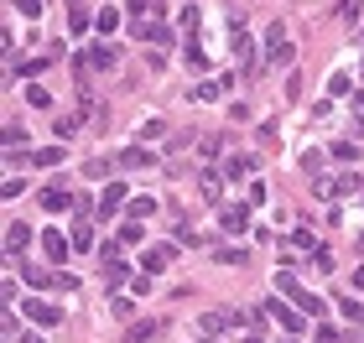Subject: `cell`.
Masks as SVG:
<instances>
[{
  "instance_id": "8992f818",
  "label": "cell",
  "mask_w": 364,
  "mask_h": 343,
  "mask_svg": "<svg viewBox=\"0 0 364 343\" xmlns=\"http://www.w3.org/2000/svg\"><path fill=\"white\" fill-rule=\"evenodd\" d=\"M172 261H177V245H151V250H146V261H141V265L156 276V271H167Z\"/></svg>"
},
{
  "instance_id": "5b68a950",
  "label": "cell",
  "mask_w": 364,
  "mask_h": 343,
  "mask_svg": "<svg viewBox=\"0 0 364 343\" xmlns=\"http://www.w3.org/2000/svg\"><path fill=\"white\" fill-rule=\"evenodd\" d=\"M317 192H323V198H354V192H359V177H333V182H317Z\"/></svg>"
},
{
  "instance_id": "6da1fadb",
  "label": "cell",
  "mask_w": 364,
  "mask_h": 343,
  "mask_svg": "<svg viewBox=\"0 0 364 343\" xmlns=\"http://www.w3.org/2000/svg\"><path fill=\"white\" fill-rule=\"evenodd\" d=\"M292 58H297V47H292V36H286V26L276 21L266 32V63L270 68H292Z\"/></svg>"
},
{
  "instance_id": "ab89813d",
  "label": "cell",
  "mask_w": 364,
  "mask_h": 343,
  "mask_svg": "<svg viewBox=\"0 0 364 343\" xmlns=\"http://www.w3.org/2000/svg\"><path fill=\"white\" fill-rule=\"evenodd\" d=\"M203 343H208V338H203Z\"/></svg>"
},
{
  "instance_id": "9c48e42d",
  "label": "cell",
  "mask_w": 364,
  "mask_h": 343,
  "mask_svg": "<svg viewBox=\"0 0 364 343\" xmlns=\"http://www.w3.org/2000/svg\"><path fill=\"white\" fill-rule=\"evenodd\" d=\"M26 245H32V224H21V219H16V224L6 229V250H11V255H21Z\"/></svg>"
},
{
  "instance_id": "ac0fdd59",
  "label": "cell",
  "mask_w": 364,
  "mask_h": 343,
  "mask_svg": "<svg viewBox=\"0 0 364 343\" xmlns=\"http://www.w3.org/2000/svg\"><path fill=\"white\" fill-rule=\"evenodd\" d=\"M42 208H52V213H58V208H73V198H68L63 188H47V192H42Z\"/></svg>"
},
{
  "instance_id": "e0dca14e",
  "label": "cell",
  "mask_w": 364,
  "mask_h": 343,
  "mask_svg": "<svg viewBox=\"0 0 364 343\" xmlns=\"http://www.w3.org/2000/svg\"><path fill=\"white\" fill-rule=\"evenodd\" d=\"M219 94H224V83H198V89H188L193 104H208V99H219Z\"/></svg>"
},
{
  "instance_id": "8d00e7d4",
  "label": "cell",
  "mask_w": 364,
  "mask_h": 343,
  "mask_svg": "<svg viewBox=\"0 0 364 343\" xmlns=\"http://www.w3.org/2000/svg\"><path fill=\"white\" fill-rule=\"evenodd\" d=\"M21 16H32V21H42V0H21Z\"/></svg>"
},
{
  "instance_id": "7c38bea8",
  "label": "cell",
  "mask_w": 364,
  "mask_h": 343,
  "mask_svg": "<svg viewBox=\"0 0 364 343\" xmlns=\"http://www.w3.org/2000/svg\"><path fill=\"white\" fill-rule=\"evenodd\" d=\"M68 239H73V250H94V224H89V219H73Z\"/></svg>"
},
{
  "instance_id": "d6986e66",
  "label": "cell",
  "mask_w": 364,
  "mask_h": 343,
  "mask_svg": "<svg viewBox=\"0 0 364 343\" xmlns=\"http://www.w3.org/2000/svg\"><path fill=\"white\" fill-rule=\"evenodd\" d=\"M151 213H156V198H130V219H136V224L151 219Z\"/></svg>"
},
{
  "instance_id": "83f0119b",
  "label": "cell",
  "mask_w": 364,
  "mask_h": 343,
  "mask_svg": "<svg viewBox=\"0 0 364 343\" xmlns=\"http://www.w3.org/2000/svg\"><path fill=\"white\" fill-rule=\"evenodd\" d=\"M162 135H167L162 120H146V125H141V141H162Z\"/></svg>"
},
{
  "instance_id": "8fae6325",
  "label": "cell",
  "mask_w": 364,
  "mask_h": 343,
  "mask_svg": "<svg viewBox=\"0 0 364 343\" xmlns=\"http://www.w3.org/2000/svg\"><path fill=\"white\" fill-rule=\"evenodd\" d=\"M78 63H83V68H115V47H105V42H99V47H89Z\"/></svg>"
},
{
  "instance_id": "cb8c5ba5",
  "label": "cell",
  "mask_w": 364,
  "mask_h": 343,
  "mask_svg": "<svg viewBox=\"0 0 364 343\" xmlns=\"http://www.w3.org/2000/svg\"><path fill=\"white\" fill-rule=\"evenodd\" d=\"M292 302H297V312H323V302H317V296H312V291H297V296H292Z\"/></svg>"
},
{
  "instance_id": "74e56055",
  "label": "cell",
  "mask_w": 364,
  "mask_h": 343,
  "mask_svg": "<svg viewBox=\"0 0 364 343\" xmlns=\"http://www.w3.org/2000/svg\"><path fill=\"white\" fill-rule=\"evenodd\" d=\"M21 343H42V338H36V333H26V338H21Z\"/></svg>"
},
{
  "instance_id": "ffe728a7",
  "label": "cell",
  "mask_w": 364,
  "mask_h": 343,
  "mask_svg": "<svg viewBox=\"0 0 364 343\" xmlns=\"http://www.w3.org/2000/svg\"><path fill=\"white\" fill-rule=\"evenodd\" d=\"M198 156H203V162H213V156H224V141H219V135H203V141H198Z\"/></svg>"
},
{
  "instance_id": "836d02e7",
  "label": "cell",
  "mask_w": 364,
  "mask_h": 343,
  "mask_svg": "<svg viewBox=\"0 0 364 343\" xmlns=\"http://www.w3.org/2000/svg\"><path fill=\"white\" fill-rule=\"evenodd\" d=\"M292 245H297V250H317V239L307 234V229H292Z\"/></svg>"
},
{
  "instance_id": "d6a6232c",
  "label": "cell",
  "mask_w": 364,
  "mask_h": 343,
  "mask_svg": "<svg viewBox=\"0 0 364 343\" xmlns=\"http://www.w3.org/2000/svg\"><path fill=\"white\" fill-rule=\"evenodd\" d=\"M276 286H281L286 296H297V291H302V286H297V276H292V271H281V276H276Z\"/></svg>"
},
{
  "instance_id": "d590c367",
  "label": "cell",
  "mask_w": 364,
  "mask_h": 343,
  "mask_svg": "<svg viewBox=\"0 0 364 343\" xmlns=\"http://www.w3.org/2000/svg\"><path fill=\"white\" fill-rule=\"evenodd\" d=\"M120 26V11H99V32H115Z\"/></svg>"
},
{
  "instance_id": "5bb4252c",
  "label": "cell",
  "mask_w": 364,
  "mask_h": 343,
  "mask_svg": "<svg viewBox=\"0 0 364 343\" xmlns=\"http://www.w3.org/2000/svg\"><path fill=\"white\" fill-rule=\"evenodd\" d=\"M151 338H162V322L156 318H146V322H136V328L125 333V343H151Z\"/></svg>"
},
{
  "instance_id": "7402d4cb",
  "label": "cell",
  "mask_w": 364,
  "mask_h": 343,
  "mask_svg": "<svg viewBox=\"0 0 364 343\" xmlns=\"http://www.w3.org/2000/svg\"><path fill=\"white\" fill-rule=\"evenodd\" d=\"M58 162H63L58 146H47V151H32V166H58Z\"/></svg>"
},
{
  "instance_id": "603a6c76",
  "label": "cell",
  "mask_w": 364,
  "mask_h": 343,
  "mask_svg": "<svg viewBox=\"0 0 364 343\" xmlns=\"http://www.w3.org/2000/svg\"><path fill=\"white\" fill-rule=\"evenodd\" d=\"M120 245H141V224H136V219L120 224Z\"/></svg>"
},
{
  "instance_id": "44dd1931",
  "label": "cell",
  "mask_w": 364,
  "mask_h": 343,
  "mask_svg": "<svg viewBox=\"0 0 364 343\" xmlns=\"http://www.w3.org/2000/svg\"><path fill=\"white\" fill-rule=\"evenodd\" d=\"M26 104H32V109H47V104H52V94L42 89V83H32V89H26Z\"/></svg>"
},
{
  "instance_id": "f546056e",
  "label": "cell",
  "mask_w": 364,
  "mask_h": 343,
  "mask_svg": "<svg viewBox=\"0 0 364 343\" xmlns=\"http://www.w3.org/2000/svg\"><path fill=\"white\" fill-rule=\"evenodd\" d=\"M177 26H182V32H193V26H198V5H182V16H177Z\"/></svg>"
},
{
  "instance_id": "277c9868",
  "label": "cell",
  "mask_w": 364,
  "mask_h": 343,
  "mask_svg": "<svg viewBox=\"0 0 364 343\" xmlns=\"http://www.w3.org/2000/svg\"><path fill=\"white\" fill-rule=\"evenodd\" d=\"M68 250H73L68 234H58V229H42V255H47V261H68Z\"/></svg>"
},
{
  "instance_id": "484cf974",
  "label": "cell",
  "mask_w": 364,
  "mask_h": 343,
  "mask_svg": "<svg viewBox=\"0 0 364 343\" xmlns=\"http://www.w3.org/2000/svg\"><path fill=\"white\" fill-rule=\"evenodd\" d=\"M115 162H105V156H94V162H83V177H105Z\"/></svg>"
},
{
  "instance_id": "ba28073f",
  "label": "cell",
  "mask_w": 364,
  "mask_h": 343,
  "mask_svg": "<svg viewBox=\"0 0 364 343\" xmlns=\"http://www.w3.org/2000/svg\"><path fill=\"white\" fill-rule=\"evenodd\" d=\"M120 203H125V182H109V188L99 192V219H109V213H115Z\"/></svg>"
},
{
  "instance_id": "9a60e30c",
  "label": "cell",
  "mask_w": 364,
  "mask_h": 343,
  "mask_svg": "<svg viewBox=\"0 0 364 343\" xmlns=\"http://www.w3.org/2000/svg\"><path fill=\"white\" fill-rule=\"evenodd\" d=\"M219 224L229 229V234H245V229H250V213H245V208H224V213H219Z\"/></svg>"
},
{
  "instance_id": "4fadbf2b",
  "label": "cell",
  "mask_w": 364,
  "mask_h": 343,
  "mask_svg": "<svg viewBox=\"0 0 364 343\" xmlns=\"http://www.w3.org/2000/svg\"><path fill=\"white\" fill-rule=\"evenodd\" d=\"M89 26H94V16H89V5H83V0H73V11H68V32H73V36H83V32H89Z\"/></svg>"
},
{
  "instance_id": "f1b7e54d",
  "label": "cell",
  "mask_w": 364,
  "mask_h": 343,
  "mask_svg": "<svg viewBox=\"0 0 364 343\" xmlns=\"http://www.w3.org/2000/svg\"><path fill=\"white\" fill-rule=\"evenodd\" d=\"M78 125H83V115H63V120H58V135H63V141H68V135L78 131Z\"/></svg>"
},
{
  "instance_id": "52a82bcc",
  "label": "cell",
  "mask_w": 364,
  "mask_h": 343,
  "mask_svg": "<svg viewBox=\"0 0 364 343\" xmlns=\"http://www.w3.org/2000/svg\"><path fill=\"white\" fill-rule=\"evenodd\" d=\"M26 318L42 322V328H52V322H63V307H52V302H26Z\"/></svg>"
},
{
  "instance_id": "4316f807",
  "label": "cell",
  "mask_w": 364,
  "mask_h": 343,
  "mask_svg": "<svg viewBox=\"0 0 364 343\" xmlns=\"http://www.w3.org/2000/svg\"><path fill=\"white\" fill-rule=\"evenodd\" d=\"M109 312H115V318H136V302H130V296H115V302H109Z\"/></svg>"
},
{
  "instance_id": "4dcf8cb0",
  "label": "cell",
  "mask_w": 364,
  "mask_h": 343,
  "mask_svg": "<svg viewBox=\"0 0 364 343\" xmlns=\"http://www.w3.org/2000/svg\"><path fill=\"white\" fill-rule=\"evenodd\" d=\"M359 11H364L359 0H343V5H339V21H359Z\"/></svg>"
},
{
  "instance_id": "30bf717a",
  "label": "cell",
  "mask_w": 364,
  "mask_h": 343,
  "mask_svg": "<svg viewBox=\"0 0 364 343\" xmlns=\"http://www.w3.org/2000/svg\"><path fill=\"white\" fill-rule=\"evenodd\" d=\"M224 172H229L235 182H245L250 172H260V156H229V166H224Z\"/></svg>"
},
{
  "instance_id": "3957f363",
  "label": "cell",
  "mask_w": 364,
  "mask_h": 343,
  "mask_svg": "<svg viewBox=\"0 0 364 343\" xmlns=\"http://www.w3.org/2000/svg\"><path fill=\"white\" fill-rule=\"evenodd\" d=\"M235 52H239V73H245V78H255V73H260V58H255V42H250L245 32H235Z\"/></svg>"
},
{
  "instance_id": "1f68e13d",
  "label": "cell",
  "mask_w": 364,
  "mask_h": 343,
  "mask_svg": "<svg viewBox=\"0 0 364 343\" xmlns=\"http://www.w3.org/2000/svg\"><path fill=\"white\" fill-rule=\"evenodd\" d=\"M188 63H193V68H208V52H203L198 42H188Z\"/></svg>"
},
{
  "instance_id": "f35d334b",
  "label": "cell",
  "mask_w": 364,
  "mask_h": 343,
  "mask_svg": "<svg viewBox=\"0 0 364 343\" xmlns=\"http://www.w3.org/2000/svg\"><path fill=\"white\" fill-rule=\"evenodd\" d=\"M359 250H364V234H359Z\"/></svg>"
},
{
  "instance_id": "7a4b0ae2",
  "label": "cell",
  "mask_w": 364,
  "mask_h": 343,
  "mask_svg": "<svg viewBox=\"0 0 364 343\" xmlns=\"http://www.w3.org/2000/svg\"><path fill=\"white\" fill-rule=\"evenodd\" d=\"M115 166L120 172H141V166H156V156L146 151V146H125V151L115 156Z\"/></svg>"
},
{
  "instance_id": "d4e9b609",
  "label": "cell",
  "mask_w": 364,
  "mask_h": 343,
  "mask_svg": "<svg viewBox=\"0 0 364 343\" xmlns=\"http://www.w3.org/2000/svg\"><path fill=\"white\" fill-rule=\"evenodd\" d=\"M339 307H343V318H349V322H364V302H354V296H343Z\"/></svg>"
},
{
  "instance_id": "e575fe53",
  "label": "cell",
  "mask_w": 364,
  "mask_h": 343,
  "mask_svg": "<svg viewBox=\"0 0 364 343\" xmlns=\"http://www.w3.org/2000/svg\"><path fill=\"white\" fill-rule=\"evenodd\" d=\"M333 156H339V162H354V156H359V146H349V141H339V146H333Z\"/></svg>"
},
{
  "instance_id": "2e32d148",
  "label": "cell",
  "mask_w": 364,
  "mask_h": 343,
  "mask_svg": "<svg viewBox=\"0 0 364 343\" xmlns=\"http://www.w3.org/2000/svg\"><path fill=\"white\" fill-rule=\"evenodd\" d=\"M270 318H276V322H286V328H302V312H292L286 302H270Z\"/></svg>"
}]
</instances>
